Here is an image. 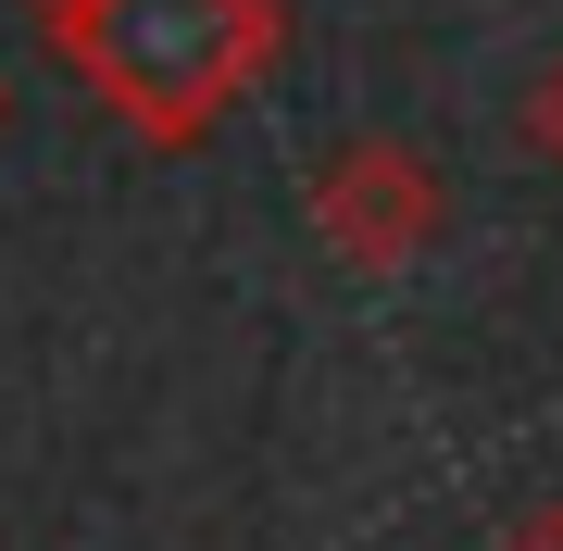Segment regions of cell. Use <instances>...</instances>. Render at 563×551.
I'll return each instance as SVG.
<instances>
[{
  "label": "cell",
  "instance_id": "obj_1",
  "mask_svg": "<svg viewBox=\"0 0 563 551\" xmlns=\"http://www.w3.org/2000/svg\"><path fill=\"white\" fill-rule=\"evenodd\" d=\"M51 51L101 88V113L188 151L276 63V0H51Z\"/></svg>",
  "mask_w": 563,
  "mask_h": 551
},
{
  "label": "cell",
  "instance_id": "obj_5",
  "mask_svg": "<svg viewBox=\"0 0 563 551\" xmlns=\"http://www.w3.org/2000/svg\"><path fill=\"white\" fill-rule=\"evenodd\" d=\"M38 13H51V0H38Z\"/></svg>",
  "mask_w": 563,
  "mask_h": 551
},
{
  "label": "cell",
  "instance_id": "obj_3",
  "mask_svg": "<svg viewBox=\"0 0 563 551\" xmlns=\"http://www.w3.org/2000/svg\"><path fill=\"white\" fill-rule=\"evenodd\" d=\"M526 151H539V164L563 176V51L539 63V76H526Z\"/></svg>",
  "mask_w": 563,
  "mask_h": 551
},
{
  "label": "cell",
  "instance_id": "obj_4",
  "mask_svg": "<svg viewBox=\"0 0 563 551\" xmlns=\"http://www.w3.org/2000/svg\"><path fill=\"white\" fill-rule=\"evenodd\" d=\"M501 551H563V502H551V514H526V527H514Z\"/></svg>",
  "mask_w": 563,
  "mask_h": 551
},
{
  "label": "cell",
  "instance_id": "obj_2",
  "mask_svg": "<svg viewBox=\"0 0 563 551\" xmlns=\"http://www.w3.org/2000/svg\"><path fill=\"white\" fill-rule=\"evenodd\" d=\"M439 213H451V188H439V164L426 151H401V139H339L313 164V239L339 251L351 276H401L426 239H439Z\"/></svg>",
  "mask_w": 563,
  "mask_h": 551
}]
</instances>
